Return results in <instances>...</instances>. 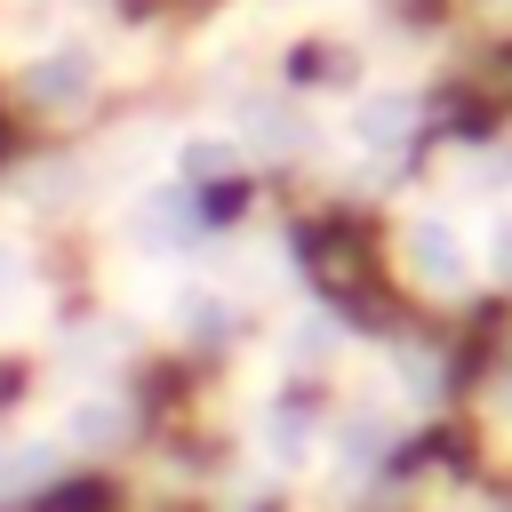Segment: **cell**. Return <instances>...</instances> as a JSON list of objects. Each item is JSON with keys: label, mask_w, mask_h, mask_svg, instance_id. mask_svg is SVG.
Returning <instances> with one entry per match:
<instances>
[{"label": "cell", "mask_w": 512, "mask_h": 512, "mask_svg": "<svg viewBox=\"0 0 512 512\" xmlns=\"http://www.w3.org/2000/svg\"><path fill=\"white\" fill-rule=\"evenodd\" d=\"M408 272H416L424 288H464V280H472V256H464V240H456V224H440V216H424V224L408 232Z\"/></svg>", "instance_id": "cell-1"}, {"label": "cell", "mask_w": 512, "mask_h": 512, "mask_svg": "<svg viewBox=\"0 0 512 512\" xmlns=\"http://www.w3.org/2000/svg\"><path fill=\"white\" fill-rule=\"evenodd\" d=\"M88 88H96V56H88V48H48V56L24 72V96H32V104H56V112L80 104Z\"/></svg>", "instance_id": "cell-2"}, {"label": "cell", "mask_w": 512, "mask_h": 512, "mask_svg": "<svg viewBox=\"0 0 512 512\" xmlns=\"http://www.w3.org/2000/svg\"><path fill=\"white\" fill-rule=\"evenodd\" d=\"M408 128H416V104H408V96H392V88H384V96H360V112H352V136H360V144H376V152H392Z\"/></svg>", "instance_id": "cell-3"}, {"label": "cell", "mask_w": 512, "mask_h": 512, "mask_svg": "<svg viewBox=\"0 0 512 512\" xmlns=\"http://www.w3.org/2000/svg\"><path fill=\"white\" fill-rule=\"evenodd\" d=\"M312 448H320V432H312V408H272L264 416V456L272 464H312Z\"/></svg>", "instance_id": "cell-4"}, {"label": "cell", "mask_w": 512, "mask_h": 512, "mask_svg": "<svg viewBox=\"0 0 512 512\" xmlns=\"http://www.w3.org/2000/svg\"><path fill=\"white\" fill-rule=\"evenodd\" d=\"M136 240H144V248H184V240H192V200H184V192H176V200L152 192V200L136 208Z\"/></svg>", "instance_id": "cell-5"}, {"label": "cell", "mask_w": 512, "mask_h": 512, "mask_svg": "<svg viewBox=\"0 0 512 512\" xmlns=\"http://www.w3.org/2000/svg\"><path fill=\"white\" fill-rule=\"evenodd\" d=\"M64 432H72V448H120L128 440V400H80Z\"/></svg>", "instance_id": "cell-6"}, {"label": "cell", "mask_w": 512, "mask_h": 512, "mask_svg": "<svg viewBox=\"0 0 512 512\" xmlns=\"http://www.w3.org/2000/svg\"><path fill=\"white\" fill-rule=\"evenodd\" d=\"M56 472V448L48 440H24V448H0V504H16V496H32L40 480Z\"/></svg>", "instance_id": "cell-7"}, {"label": "cell", "mask_w": 512, "mask_h": 512, "mask_svg": "<svg viewBox=\"0 0 512 512\" xmlns=\"http://www.w3.org/2000/svg\"><path fill=\"white\" fill-rule=\"evenodd\" d=\"M176 168L200 176V184H208V176H240V144H224V136H192V144L176 152Z\"/></svg>", "instance_id": "cell-8"}, {"label": "cell", "mask_w": 512, "mask_h": 512, "mask_svg": "<svg viewBox=\"0 0 512 512\" xmlns=\"http://www.w3.org/2000/svg\"><path fill=\"white\" fill-rule=\"evenodd\" d=\"M336 448H344V472H360V464H376V456L392 448V432H384V416H352Z\"/></svg>", "instance_id": "cell-9"}, {"label": "cell", "mask_w": 512, "mask_h": 512, "mask_svg": "<svg viewBox=\"0 0 512 512\" xmlns=\"http://www.w3.org/2000/svg\"><path fill=\"white\" fill-rule=\"evenodd\" d=\"M184 328H192V336H224V328H232V312H224L208 288H192V296H184Z\"/></svg>", "instance_id": "cell-10"}, {"label": "cell", "mask_w": 512, "mask_h": 512, "mask_svg": "<svg viewBox=\"0 0 512 512\" xmlns=\"http://www.w3.org/2000/svg\"><path fill=\"white\" fill-rule=\"evenodd\" d=\"M400 384H408L416 400H432V392H440V360H432V352H400Z\"/></svg>", "instance_id": "cell-11"}, {"label": "cell", "mask_w": 512, "mask_h": 512, "mask_svg": "<svg viewBox=\"0 0 512 512\" xmlns=\"http://www.w3.org/2000/svg\"><path fill=\"white\" fill-rule=\"evenodd\" d=\"M16 296H24V256L0 248V312H16Z\"/></svg>", "instance_id": "cell-12"}, {"label": "cell", "mask_w": 512, "mask_h": 512, "mask_svg": "<svg viewBox=\"0 0 512 512\" xmlns=\"http://www.w3.org/2000/svg\"><path fill=\"white\" fill-rule=\"evenodd\" d=\"M488 264H496V280H512V216L496 224V240H488Z\"/></svg>", "instance_id": "cell-13"}]
</instances>
